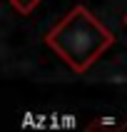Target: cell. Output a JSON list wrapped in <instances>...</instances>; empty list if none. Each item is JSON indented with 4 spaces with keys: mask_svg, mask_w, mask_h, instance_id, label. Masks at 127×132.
I'll use <instances>...</instances> for the list:
<instances>
[{
    "mask_svg": "<svg viewBox=\"0 0 127 132\" xmlns=\"http://www.w3.org/2000/svg\"><path fill=\"white\" fill-rule=\"evenodd\" d=\"M115 43L107 25L97 20L87 5H75L62 20L45 35V45L72 72H87Z\"/></svg>",
    "mask_w": 127,
    "mask_h": 132,
    "instance_id": "cell-1",
    "label": "cell"
},
{
    "mask_svg": "<svg viewBox=\"0 0 127 132\" xmlns=\"http://www.w3.org/2000/svg\"><path fill=\"white\" fill-rule=\"evenodd\" d=\"M125 130H127V122L120 125V120L115 117V115L97 117V120H92V122L85 127V132H125Z\"/></svg>",
    "mask_w": 127,
    "mask_h": 132,
    "instance_id": "cell-2",
    "label": "cell"
},
{
    "mask_svg": "<svg viewBox=\"0 0 127 132\" xmlns=\"http://www.w3.org/2000/svg\"><path fill=\"white\" fill-rule=\"evenodd\" d=\"M10 5H13L15 13H20V15H30L37 5H40V0H10Z\"/></svg>",
    "mask_w": 127,
    "mask_h": 132,
    "instance_id": "cell-3",
    "label": "cell"
},
{
    "mask_svg": "<svg viewBox=\"0 0 127 132\" xmlns=\"http://www.w3.org/2000/svg\"><path fill=\"white\" fill-rule=\"evenodd\" d=\"M60 127H62V130H75V127H77V117H75V115H62V117H60Z\"/></svg>",
    "mask_w": 127,
    "mask_h": 132,
    "instance_id": "cell-4",
    "label": "cell"
},
{
    "mask_svg": "<svg viewBox=\"0 0 127 132\" xmlns=\"http://www.w3.org/2000/svg\"><path fill=\"white\" fill-rule=\"evenodd\" d=\"M122 22H125V25H127V13H125V18H122Z\"/></svg>",
    "mask_w": 127,
    "mask_h": 132,
    "instance_id": "cell-5",
    "label": "cell"
}]
</instances>
